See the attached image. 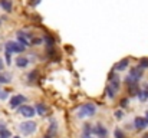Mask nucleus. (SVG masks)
Segmentation results:
<instances>
[{
	"instance_id": "1",
	"label": "nucleus",
	"mask_w": 148,
	"mask_h": 138,
	"mask_svg": "<svg viewBox=\"0 0 148 138\" xmlns=\"http://www.w3.org/2000/svg\"><path fill=\"white\" fill-rule=\"evenodd\" d=\"M95 112H97V106H95L94 104H85V105L81 106V109H79V112H78V117H79V118L92 117V115H95Z\"/></svg>"
},
{
	"instance_id": "2",
	"label": "nucleus",
	"mask_w": 148,
	"mask_h": 138,
	"mask_svg": "<svg viewBox=\"0 0 148 138\" xmlns=\"http://www.w3.org/2000/svg\"><path fill=\"white\" fill-rule=\"evenodd\" d=\"M19 130H20V133L23 135H30V134H33L36 131V124L33 121H25V122L20 124Z\"/></svg>"
},
{
	"instance_id": "3",
	"label": "nucleus",
	"mask_w": 148,
	"mask_h": 138,
	"mask_svg": "<svg viewBox=\"0 0 148 138\" xmlns=\"http://www.w3.org/2000/svg\"><path fill=\"white\" fill-rule=\"evenodd\" d=\"M4 49L7 50V52H10V53H22V52H25V46H22L19 42H13V41H9V42H6V45H4Z\"/></svg>"
},
{
	"instance_id": "4",
	"label": "nucleus",
	"mask_w": 148,
	"mask_h": 138,
	"mask_svg": "<svg viewBox=\"0 0 148 138\" xmlns=\"http://www.w3.org/2000/svg\"><path fill=\"white\" fill-rule=\"evenodd\" d=\"M19 112H20V115L25 117V118H32V117H35V114H36L35 108H33V106H29V105H20V106H19Z\"/></svg>"
},
{
	"instance_id": "5",
	"label": "nucleus",
	"mask_w": 148,
	"mask_h": 138,
	"mask_svg": "<svg viewBox=\"0 0 148 138\" xmlns=\"http://www.w3.org/2000/svg\"><path fill=\"white\" fill-rule=\"evenodd\" d=\"M30 41H32V35H29L26 32H17V42L22 46L27 47L30 45Z\"/></svg>"
},
{
	"instance_id": "6",
	"label": "nucleus",
	"mask_w": 148,
	"mask_h": 138,
	"mask_svg": "<svg viewBox=\"0 0 148 138\" xmlns=\"http://www.w3.org/2000/svg\"><path fill=\"white\" fill-rule=\"evenodd\" d=\"M26 102V98L23 95H14L10 98V108L14 109V108H19L20 104H25Z\"/></svg>"
},
{
	"instance_id": "7",
	"label": "nucleus",
	"mask_w": 148,
	"mask_h": 138,
	"mask_svg": "<svg viewBox=\"0 0 148 138\" xmlns=\"http://www.w3.org/2000/svg\"><path fill=\"white\" fill-rule=\"evenodd\" d=\"M111 84H109V87L114 89L115 92L119 91V87H121V78L116 75V73H112L111 75V81H109Z\"/></svg>"
},
{
	"instance_id": "8",
	"label": "nucleus",
	"mask_w": 148,
	"mask_h": 138,
	"mask_svg": "<svg viewBox=\"0 0 148 138\" xmlns=\"http://www.w3.org/2000/svg\"><path fill=\"white\" fill-rule=\"evenodd\" d=\"M92 133H94L95 135H98L99 138H106L108 137V131H106V128H105L103 125H101V124H98L97 127L92 128Z\"/></svg>"
},
{
	"instance_id": "9",
	"label": "nucleus",
	"mask_w": 148,
	"mask_h": 138,
	"mask_svg": "<svg viewBox=\"0 0 148 138\" xmlns=\"http://www.w3.org/2000/svg\"><path fill=\"white\" fill-rule=\"evenodd\" d=\"M128 65H130V59H128V58H124V59H121L119 62L115 63L114 69H115V71H124V69L128 68Z\"/></svg>"
},
{
	"instance_id": "10",
	"label": "nucleus",
	"mask_w": 148,
	"mask_h": 138,
	"mask_svg": "<svg viewBox=\"0 0 148 138\" xmlns=\"http://www.w3.org/2000/svg\"><path fill=\"white\" fill-rule=\"evenodd\" d=\"M134 125H135V128H138V130H144L148 125V121L145 118H143V117H137V118L134 119Z\"/></svg>"
},
{
	"instance_id": "11",
	"label": "nucleus",
	"mask_w": 148,
	"mask_h": 138,
	"mask_svg": "<svg viewBox=\"0 0 148 138\" xmlns=\"http://www.w3.org/2000/svg\"><path fill=\"white\" fill-rule=\"evenodd\" d=\"M143 73H144V69H143V68L138 65L137 68H134V69L131 71V75H130V76H131L134 81H138V79L143 76Z\"/></svg>"
},
{
	"instance_id": "12",
	"label": "nucleus",
	"mask_w": 148,
	"mask_h": 138,
	"mask_svg": "<svg viewBox=\"0 0 148 138\" xmlns=\"http://www.w3.org/2000/svg\"><path fill=\"white\" fill-rule=\"evenodd\" d=\"M27 63H29V60H27V58H25V56H19V58L16 59V65H17L19 68H26Z\"/></svg>"
},
{
	"instance_id": "13",
	"label": "nucleus",
	"mask_w": 148,
	"mask_h": 138,
	"mask_svg": "<svg viewBox=\"0 0 148 138\" xmlns=\"http://www.w3.org/2000/svg\"><path fill=\"white\" fill-rule=\"evenodd\" d=\"M0 6L4 9V12H12V9H13V6H12V1L10 0H0Z\"/></svg>"
},
{
	"instance_id": "14",
	"label": "nucleus",
	"mask_w": 148,
	"mask_h": 138,
	"mask_svg": "<svg viewBox=\"0 0 148 138\" xmlns=\"http://www.w3.org/2000/svg\"><path fill=\"white\" fill-rule=\"evenodd\" d=\"M10 137H12L10 131L7 128H4V125L0 124V138H10Z\"/></svg>"
},
{
	"instance_id": "15",
	"label": "nucleus",
	"mask_w": 148,
	"mask_h": 138,
	"mask_svg": "<svg viewBox=\"0 0 148 138\" xmlns=\"http://www.w3.org/2000/svg\"><path fill=\"white\" fill-rule=\"evenodd\" d=\"M36 111H38V114L42 115V117L48 114V108H46L45 105H42V104H38V105H36Z\"/></svg>"
},
{
	"instance_id": "16",
	"label": "nucleus",
	"mask_w": 148,
	"mask_h": 138,
	"mask_svg": "<svg viewBox=\"0 0 148 138\" xmlns=\"http://www.w3.org/2000/svg\"><path fill=\"white\" fill-rule=\"evenodd\" d=\"M9 82H12V75L0 73V84H9Z\"/></svg>"
},
{
	"instance_id": "17",
	"label": "nucleus",
	"mask_w": 148,
	"mask_h": 138,
	"mask_svg": "<svg viewBox=\"0 0 148 138\" xmlns=\"http://www.w3.org/2000/svg\"><path fill=\"white\" fill-rule=\"evenodd\" d=\"M91 134H92V128H91V125L85 124V125H84V138L91 137Z\"/></svg>"
},
{
	"instance_id": "18",
	"label": "nucleus",
	"mask_w": 148,
	"mask_h": 138,
	"mask_svg": "<svg viewBox=\"0 0 148 138\" xmlns=\"http://www.w3.org/2000/svg\"><path fill=\"white\" fill-rule=\"evenodd\" d=\"M138 98H140V101H147L148 99V89L145 88L144 91H138Z\"/></svg>"
},
{
	"instance_id": "19",
	"label": "nucleus",
	"mask_w": 148,
	"mask_h": 138,
	"mask_svg": "<svg viewBox=\"0 0 148 138\" xmlns=\"http://www.w3.org/2000/svg\"><path fill=\"white\" fill-rule=\"evenodd\" d=\"M140 66H141L143 69L148 68V58H143V59L140 60Z\"/></svg>"
},
{
	"instance_id": "20",
	"label": "nucleus",
	"mask_w": 148,
	"mask_h": 138,
	"mask_svg": "<svg viewBox=\"0 0 148 138\" xmlns=\"http://www.w3.org/2000/svg\"><path fill=\"white\" fill-rule=\"evenodd\" d=\"M114 135H115V138H125V135H124V133L119 130V128H116L115 131H114Z\"/></svg>"
},
{
	"instance_id": "21",
	"label": "nucleus",
	"mask_w": 148,
	"mask_h": 138,
	"mask_svg": "<svg viewBox=\"0 0 148 138\" xmlns=\"http://www.w3.org/2000/svg\"><path fill=\"white\" fill-rule=\"evenodd\" d=\"M4 58H6V63L10 65V63H12V53L6 50V52H4Z\"/></svg>"
},
{
	"instance_id": "22",
	"label": "nucleus",
	"mask_w": 148,
	"mask_h": 138,
	"mask_svg": "<svg viewBox=\"0 0 148 138\" xmlns=\"http://www.w3.org/2000/svg\"><path fill=\"white\" fill-rule=\"evenodd\" d=\"M106 92H108V96H109V98H114V96H115V93H116V92L111 88V87H106Z\"/></svg>"
},
{
	"instance_id": "23",
	"label": "nucleus",
	"mask_w": 148,
	"mask_h": 138,
	"mask_svg": "<svg viewBox=\"0 0 148 138\" xmlns=\"http://www.w3.org/2000/svg\"><path fill=\"white\" fill-rule=\"evenodd\" d=\"M36 76H38V72H36V71H33L32 73H29V81H30V82H32V81H35V79H36Z\"/></svg>"
},
{
	"instance_id": "24",
	"label": "nucleus",
	"mask_w": 148,
	"mask_h": 138,
	"mask_svg": "<svg viewBox=\"0 0 148 138\" xmlns=\"http://www.w3.org/2000/svg\"><path fill=\"white\" fill-rule=\"evenodd\" d=\"M122 117H124V112L122 111H115V118L116 119H122Z\"/></svg>"
},
{
	"instance_id": "25",
	"label": "nucleus",
	"mask_w": 148,
	"mask_h": 138,
	"mask_svg": "<svg viewBox=\"0 0 148 138\" xmlns=\"http://www.w3.org/2000/svg\"><path fill=\"white\" fill-rule=\"evenodd\" d=\"M56 130H58V128H56V122H52V124H50V134H53V133H56Z\"/></svg>"
},
{
	"instance_id": "26",
	"label": "nucleus",
	"mask_w": 148,
	"mask_h": 138,
	"mask_svg": "<svg viewBox=\"0 0 148 138\" xmlns=\"http://www.w3.org/2000/svg\"><path fill=\"white\" fill-rule=\"evenodd\" d=\"M42 42H43L42 39H32V41H30L32 45H39V43H42Z\"/></svg>"
},
{
	"instance_id": "27",
	"label": "nucleus",
	"mask_w": 148,
	"mask_h": 138,
	"mask_svg": "<svg viewBox=\"0 0 148 138\" xmlns=\"http://www.w3.org/2000/svg\"><path fill=\"white\" fill-rule=\"evenodd\" d=\"M119 105H121V108H127L128 106V99H122Z\"/></svg>"
},
{
	"instance_id": "28",
	"label": "nucleus",
	"mask_w": 148,
	"mask_h": 138,
	"mask_svg": "<svg viewBox=\"0 0 148 138\" xmlns=\"http://www.w3.org/2000/svg\"><path fill=\"white\" fill-rule=\"evenodd\" d=\"M6 98H7V92L0 91V99H6Z\"/></svg>"
},
{
	"instance_id": "29",
	"label": "nucleus",
	"mask_w": 148,
	"mask_h": 138,
	"mask_svg": "<svg viewBox=\"0 0 148 138\" xmlns=\"http://www.w3.org/2000/svg\"><path fill=\"white\" fill-rule=\"evenodd\" d=\"M3 69H4V62H3V59L0 58V72H1Z\"/></svg>"
},
{
	"instance_id": "30",
	"label": "nucleus",
	"mask_w": 148,
	"mask_h": 138,
	"mask_svg": "<svg viewBox=\"0 0 148 138\" xmlns=\"http://www.w3.org/2000/svg\"><path fill=\"white\" fill-rule=\"evenodd\" d=\"M39 3H40V0H33V1H30L32 6H36V4H39Z\"/></svg>"
},
{
	"instance_id": "31",
	"label": "nucleus",
	"mask_w": 148,
	"mask_h": 138,
	"mask_svg": "<svg viewBox=\"0 0 148 138\" xmlns=\"http://www.w3.org/2000/svg\"><path fill=\"white\" fill-rule=\"evenodd\" d=\"M145 119H147V121H148V112H147V118H145Z\"/></svg>"
},
{
	"instance_id": "32",
	"label": "nucleus",
	"mask_w": 148,
	"mask_h": 138,
	"mask_svg": "<svg viewBox=\"0 0 148 138\" xmlns=\"http://www.w3.org/2000/svg\"><path fill=\"white\" fill-rule=\"evenodd\" d=\"M14 138H20V137H14Z\"/></svg>"
},
{
	"instance_id": "33",
	"label": "nucleus",
	"mask_w": 148,
	"mask_h": 138,
	"mask_svg": "<svg viewBox=\"0 0 148 138\" xmlns=\"http://www.w3.org/2000/svg\"><path fill=\"white\" fill-rule=\"evenodd\" d=\"M0 25H1V20H0Z\"/></svg>"
},
{
	"instance_id": "34",
	"label": "nucleus",
	"mask_w": 148,
	"mask_h": 138,
	"mask_svg": "<svg viewBox=\"0 0 148 138\" xmlns=\"http://www.w3.org/2000/svg\"><path fill=\"white\" fill-rule=\"evenodd\" d=\"M46 138H49V137H46Z\"/></svg>"
}]
</instances>
